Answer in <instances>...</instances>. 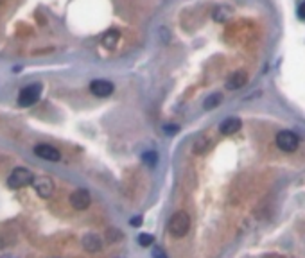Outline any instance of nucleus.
<instances>
[{
  "label": "nucleus",
  "mask_w": 305,
  "mask_h": 258,
  "mask_svg": "<svg viewBox=\"0 0 305 258\" xmlns=\"http://www.w3.org/2000/svg\"><path fill=\"white\" fill-rule=\"evenodd\" d=\"M232 16H234V7L226 6V4H221V6H217L212 11V18L216 20L217 24H226Z\"/></svg>",
  "instance_id": "9b49d317"
},
{
  "label": "nucleus",
  "mask_w": 305,
  "mask_h": 258,
  "mask_svg": "<svg viewBox=\"0 0 305 258\" xmlns=\"http://www.w3.org/2000/svg\"><path fill=\"white\" fill-rule=\"evenodd\" d=\"M298 15H300V18H304L305 20V2L300 6V9H298Z\"/></svg>",
  "instance_id": "412c9836"
},
{
  "label": "nucleus",
  "mask_w": 305,
  "mask_h": 258,
  "mask_svg": "<svg viewBox=\"0 0 305 258\" xmlns=\"http://www.w3.org/2000/svg\"><path fill=\"white\" fill-rule=\"evenodd\" d=\"M142 160H144V163H147L149 167H154V165H156V161H158V156H156V153H154V151H149V153H144Z\"/></svg>",
  "instance_id": "dca6fc26"
},
{
  "label": "nucleus",
  "mask_w": 305,
  "mask_h": 258,
  "mask_svg": "<svg viewBox=\"0 0 305 258\" xmlns=\"http://www.w3.org/2000/svg\"><path fill=\"white\" fill-rule=\"evenodd\" d=\"M83 247H85L88 253H97L102 249V241H101L99 235L88 233L83 237Z\"/></svg>",
  "instance_id": "f8f14e48"
},
{
  "label": "nucleus",
  "mask_w": 305,
  "mask_h": 258,
  "mask_svg": "<svg viewBox=\"0 0 305 258\" xmlns=\"http://www.w3.org/2000/svg\"><path fill=\"white\" fill-rule=\"evenodd\" d=\"M167 229L172 237H185L190 229V217H188L185 211H176L167 223Z\"/></svg>",
  "instance_id": "f257e3e1"
},
{
  "label": "nucleus",
  "mask_w": 305,
  "mask_h": 258,
  "mask_svg": "<svg viewBox=\"0 0 305 258\" xmlns=\"http://www.w3.org/2000/svg\"><path fill=\"white\" fill-rule=\"evenodd\" d=\"M248 82V74L244 70H237L226 79V88L228 90H241L242 86H246Z\"/></svg>",
  "instance_id": "1a4fd4ad"
},
{
  "label": "nucleus",
  "mask_w": 305,
  "mask_h": 258,
  "mask_svg": "<svg viewBox=\"0 0 305 258\" xmlns=\"http://www.w3.org/2000/svg\"><path fill=\"white\" fill-rule=\"evenodd\" d=\"M152 257H154V258H167V257H165V253L162 251V249H158V247L152 251Z\"/></svg>",
  "instance_id": "6ab92c4d"
},
{
  "label": "nucleus",
  "mask_w": 305,
  "mask_h": 258,
  "mask_svg": "<svg viewBox=\"0 0 305 258\" xmlns=\"http://www.w3.org/2000/svg\"><path fill=\"white\" fill-rule=\"evenodd\" d=\"M164 129H165V133H167V135H176L178 131H180V128H178V126H170V124H167Z\"/></svg>",
  "instance_id": "a211bd4d"
},
{
  "label": "nucleus",
  "mask_w": 305,
  "mask_h": 258,
  "mask_svg": "<svg viewBox=\"0 0 305 258\" xmlns=\"http://www.w3.org/2000/svg\"><path fill=\"white\" fill-rule=\"evenodd\" d=\"M276 145H278V149L286 151V153H293V151L298 149L300 138L293 131H280L276 135Z\"/></svg>",
  "instance_id": "20e7f679"
},
{
  "label": "nucleus",
  "mask_w": 305,
  "mask_h": 258,
  "mask_svg": "<svg viewBox=\"0 0 305 258\" xmlns=\"http://www.w3.org/2000/svg\"><path fill=\"white\" fill-rule=\"evenodd\" d=\"M210 147H212V142L208 140L206 136H203V138H200V140L194 144V153H196V154H203V153H206Z\"/></svg>",
  "instance_id": "4468645a"
},
{
  "label": "nucleus",
  "mask_w": 305,
  "mask_h": 258,
  "mask_svg": "<svg viewBox=\"0 0 305 258\" xmlns=\"http://www.w3.org/2000/svg\"><path fill=\"white\" fill-rule=\"evenodd\" d=\"M119 40H120V32H119L117 29H110L108 32H104L102 34V40H101V43H102V47L108 48V50H113V48L117 47Z\"/></svg>",
  "instance_id": "ddd939ff"
},
{
  "label": "nucleus",
  "mask_w": 305,
  "mask_h": 258,
  "mask_svg": "<svg viewBox=\"0 0 305 258\" xmlns=\"http://www.w3.org/2000/svg\"><path fill=\"white\" fill-rule=\"evenodd\" d=\"M241 128H242V122H241V118H237V117L224 118L223 122L219 124V131H221L223 135H235Z\"/></svg>",
  "instance_id": "9d476101"
},
{
  "label": "nucleus",
  "mask_w": 305,
  "mask_h": 258,
  "mask_svg": "<svg viewBox=\"0 0 305 258\" xmlns=\"http://www.w3.org/2000/svg\"><path fill=\"white\" fill-rule=\"evenodd\" d=\"M33 188L36 190V194L43 197V199H47L54 194V181L51 179L49 176H38L34 177V181H33Z\"/></svg>",
  "instance_id": "39448f33"
},
{
  "label": "nucleus",
  "mask_w": 305,
  "mask_h": 258,
  "mask_svg": "<svg viewBox=\"0 0 305 258\" xmlns=\"http://www.w3.org/2000/svg\"><path fill=\"white\" fill-rule=\"evenodd\" d=\"M221 94H212L210 97H206V100L203 102V108L205 110H214V108H217V106L221 104Z\"/></svg>",
  "instance_id": "2eb2a0df"
},
{
  "label": "nucleus",
  "mask_w": 305,
  "mask_h": 258,
  "mask_svg": "<svg viewBox=\"0 0 305 258\" xmlns=\"http://www.w3.org/2000/svg\"><path fill=\"white\" fill-rule=\"evenodd\" d=\"M129 223H131V226H140V224H142V219L140 217H135V219H131Z\"/></svg>",
  "instance_id": "aec40b11"
},
{
  "label": "nucleus",
  "mask_w": 305,
  "mask_h": 258,
  "mask_svg": "<svg viewBox=\"0 0 305 258\" xmlns=\"http://www.w3.org/2000/svg\"><path fill=\"white\" fill-rule=\"evenodd\" d=\"M34 154L40 156L41 160H47V161H59L61 160V153L56 147L49 145V144H38L34 147Z\"/></svg>",
  "instance_id": "423d86ee"
},
{
  "label": "nucleus",
  "mask_w": 305,
  "mask_h": 258,
  "mask_svg": "<svg viewBox=\"0 0 305 258\" xmlns=\"http://www.w3.org/2000/svg\"><path fill=\"white\" fill-rule=\"evenodd\" d=\"M41 90H43V86H41L40 82H34V84L25 86V88L20 92V95H18V104L22 106V108H29V106H33L34 102L40 100Z\"/></svg>",
  "instance_id": "7ed1b4c3"
},
{
  "label": "nucleus",
  "mask_w": 305,
  "mask_h": 258,
  "mask_svg": "<svg viewBox=\"0 0 305 258\" xmlns=\"http://www.w3.org/2000/svg\"><path fill=\"white\" fill-rule=\"evenodd\" d=\"M33 181H34V174H33L29 169L17 167V169L9 174V177H7V187L17 190V188H24L27 187V185H33Z\"/></svg>",
  "instance_id": "f03ea898"
},
{
  "label": "nucleus",
  "mask_w": 305,
  "mask_h": 258,
  "mask_svg": "<svg viewBox=\"0 0 305 258\" xmlns=\"http://www.w3.org/2000/svg\"><path fill=\"white\" fill-rule=\"evenodd\" d=\"M90 92L95 97H110L113 94V84L106 79H95L90 82Z\"/></svg>",
  "instance_id": "6e6552de"
},
{
  "label": "nucleus",
  "mask_w": 305,
  "mask_h": 258,
  "mask_svg": "<svg viewBox=\"0 0 305 258\" xmlns=\"http://www.w3.org/2000/svg\"><path fill=\"white\" fill-rule=\"evenodd\" d=\"M92 203V197H90L88 190H85V188H79L76 192H72L70 195V205L76 208V210H86Z\"/></svg>",
  "instance_id": "0eeeda50"
},
{
  "label": "nucleus",
  "mask_w": 305,
  "mask_h": 258,
  "mask_svg": "<svg viewBox=\"0 0 305 258\" xmlns=\"http://www.w3.org/2000/svg\"><path fill=\"white\" fill-rule=\"evenodd\" d=\"M138 242H140L142 247H149V246H152L154 237H152V235H149V233H142V235H138Z\"/></svg>",
  "instance_id": "f3484780"
}]
</instances>
